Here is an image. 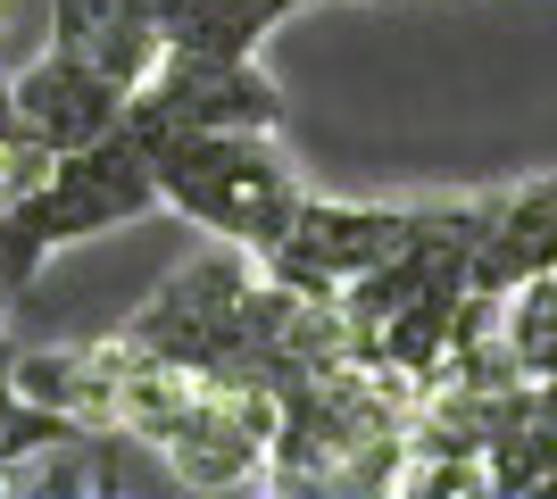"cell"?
<instances>
[{
  "label": "cell",
  "instance_id": "1",
  "mask_svg": "<svg viewBox=\"0 0 557 499\" xmlns=\"http://www.w3.org/2000/svg\"><path fill=\"white\" fill-rule=\"evenodd\" d=\"M150 150V175H159V209L191 216L200 234L242 241V250H275L292 225H300V166L275 150V134H159Z\"/></svg>",
  "mask_w": 557,
  "mask_h": 499
},
{
  "label": "cell",
  "instance_id": "2",
  "mask_svg": "<svg viewBox=\"0 0 557 499\" xmlns=\"http://www.w3.org/2000/svg\"><path fill=\"white\" fill-rule=\"evenodd\" d=\"M141 209H159V175H150V150L125 125L100 134V142H84V150H59V166H50L42 184L0 209V300H25L50 250L116 234Z\"/></svg>",
  "mask_w": 557,
  "mask_h": 499
},
{
  "label": "cell",
  "instance_id": "3",
  "mask_svg": "<svg viewBox=\"0 0 557 499\" xmlns=\"http://www.w3.org/2000/svg\"><path fill=\"white\" fill-rule=\"evenodd\" d=\"M283 134V92L258 75V59H216V50L166 42L134 92H125V134Z\"/></svg>",
  "mask_w": 557,
  "mask_h": 499
},
{
  "label": "cell",
  "instance_id": "4",
  "mask_svg": "<svg viewBox=\"0 0 557 499\" xmlns=\"http://www.w3.org/2000/svg\"><path fill=\"white\" fill-rule=\"evenodd\" d=\"M267 450H275V391L267 383H200V375H191L184 416L159 441L166 475L191 483V491L267 483Z\"/></svg>",
  "mask_w": 557,
  "mask_h": 499
},
{
  "label": "cell",
  "instance_id": "5",
  "mask_svg": "<svg viewBox=\"0 0 557 499\" xmlns=\"http://www.w3.org/2000/svg\"><path fill=\"white\" fill-rule=\"evenodd\" d=\"M9 92H17V125L50 150H84V142H100V134L125 125V84H109V75H100L92 59H75L67 42L34 50V59L9 75Z\"/></svg>",
  "mask_w": 557,
  "mask_h": 499
},
{
  "label": "cell",
  "instance_id": "6",
  "mask_svg": "<svg viewBox=\"0 0 557 499\" xmlns=\"http://www.w3.org/2000/svg\"><path fill=\"white\" fill-rule=\"evenodd\" d=\"M491 499H557V383H508L483 433Z\"/></svg>",
  "mask_w": 557,
  "mask_h": 499
},
{
  "label": "cell",
  "instance_id": "7",
  "mask_svg": "<svg viewBox=\"0 0 557 499\" xmlns=\"http://www.w3.org/2000/svg\"><path fill=\"white\" fill-rule=\"evenodd\" d=\"M549 266H557V175H533V184L499 191V209L474 241V266H466V291L508 300L516 284H533Z\"/></svg>",
  "mask_w": 557,
  "mask_h": 499
},
{
  "label": "cell",
  "instance_id": "8",
  "mask_svg": "<svg viewBox=\"0 0 557 499\" xmlns=\"http://www.w3.org/2000/svg\"><path fill=\"white\" fill-rule=\"evenodd\" d=\"M50 34H59L75 59H92L109 84H125V92H134L141 75H150V59L166 50L150 0H50Z\"/></svg>",
  "mask_w": 557,
  "mask_h": 499
},
{
  "label": "cell",
  "instance_id": "9",
  "mask_svg": "<svg viewBox=\"0 0 557 499\" xmlns=\"http://www.w3.org/2000/svg\"><path fill=\"white\" fill-rule=\"evenodd\" d=\"M150 9H159L166 42L216 50V59H258V42H267L292 9H308V0H150Z\"/></svg>",
  "mask_w": 557,
  "mask_h": 499
},
{
  "label": "cell",
  "instance_id": "10",
  "mask_svg": "<svg viewBox=\"0 0 557 499\" xmlns=\"http://www.w3.org/2000/svg\"><path fill=\"white\" fill-rule=\"evenodd\" d=\"M499 333H508L516 366H524L533 383H557V266L499 300Z\"/></svg>",
  "mask_w": 557,
  "mask_h": 499
},
{
  "label": "cell",
  "instance_id": "11",
  "mask_svg": "<svg viewBox=\"0 0 557 499\" xmlns=\"http://www.w3.org/2000/svg\"><path fill=\"white\" fill-rule=\"evenodd\" d=\"M0 134H17V92H9V67H0Z\"/></svg>",
  "mask_w": 557,
  "mask_h": 499
},
{
  "label": "cell",
  "instance_id": "12",
  "mask_svg": "<svg viewBox=\"0 0 557 499\" xmlns=\"http://www.w3.org/2000/svg\"><path fill=\"white\" fill-rule=\"evenodd\" d=\"M9 358H17V341H9V325H0V366H9Z\"/></svg>",
  "mask_w": 557,
  "mask_h": 499
}]
</instances>
